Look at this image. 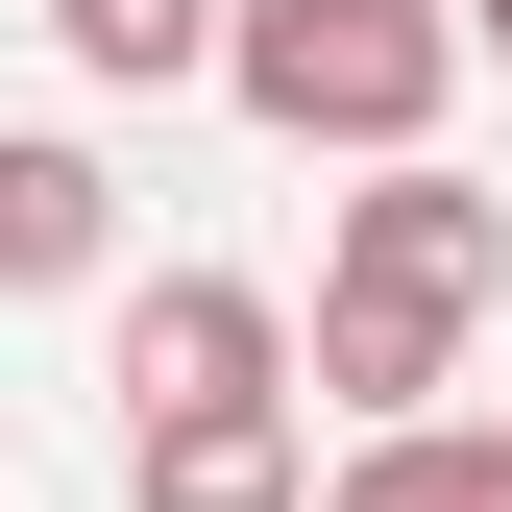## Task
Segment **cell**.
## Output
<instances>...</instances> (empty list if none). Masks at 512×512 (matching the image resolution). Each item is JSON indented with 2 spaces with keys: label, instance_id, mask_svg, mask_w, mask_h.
Instances as JSON below:
<instances>
[{
  "label": "cell",
  "instance_id": "obj_1",
  "mask_svg": "<svg viewBox=\"0 0 512 512\" xmlns=\"http://www.w3.org/2000/svg\"><path fill=\"white\" fill-rule=\"evenodd\" d=\"M488 293H512V196H464L439 147H391L342 196V244H317V391L342 415H439Z\"/></svg>",
  "mask_w": 512,
  "mask_h": 512
},
{
  "label": "cell",
  "instance_id": "obj_6",
  "mask_svg": "<svg viewBox=\"0 0 512 512\" xmlns=\"http://www.w3.org/2000/svg\"><path fill=\"white\" fill-rule=\"evenodd\" d=\"M317 512H512V439H464V415H366L342 464H317Z\"/></svg>",
  "mask_w": 512,
  "mask_h": 512
},
{
  "label": "cell",
  "instance_id": "obj_5",
  "mask_svg": "<svg viewBox=\"0 0 512 512\" xmlns=\"http://www.w3.org/2000/svg\"><path fill=\"white\" fill-rule=\"evenodd\" d=\"M122 269V171L74 122H0V293H98Z\"/></svg>",
  "mask_w": 512,
  "mask_h": 512
},
{
  "label": "cell",
  "instance_id": "obj_2",
  "mask_svg": "<svg viewBox=\"0 0 512 512\" xmlns=\"http://www.w3.org/2000/svg\"><path fill=\"white\" fill-rule=\"evenodd\" d=\"M220 98L269 122V147L391 171V147H439V98H464V0H244V25H220Z\"/></svg>",
  "mask_w": 512,
  "mask_h": 512
},
{
  "label": "cell",
  "instance_id": "obj_7",
  "mask_svg": "<svg viewBox=\"0 0 512 512\" xmlns=\"http://www.w3.org/2000/svg\"><path fill=\"white\" fill-rule=\"evenodd\" d=\"M220 25H244V0H49V49H74V74H122V98L220 74Z\"/></svg>",
  "mask_w": 512,
  "mask_h": 512
},
{
  "label": "cell",
  "instance_id": "obj_3",
  "mask_svg": "<svg viewBox=\"0 0 512 512\" xmlns=\"http://www.w3.org/2000/svg\"><path fill=\"white\" fill-rule=\"evenodd\" d=\"M196 391H293V317L244 269H147L122 293V415H196Z\"/></svg>",
  "mask_w": 512,
  "mask_h": 512
},
{
  "label": "cell",
  "instance_id": "obj_4",
  "mask_svg": "<svg viewBox=\"0 0 512 512\" xmlns=\"http://www.w3.org/2000/svg\"><path fill=\"white\" fill-rule=\"evenodd\" d=\"M122 512H317V439H293V391H196V415H147Z\"/></svg>",
  "mask_w": 512,
  "mask_h": 512
},
{
  "label": "cell",
  "instance_id": "obj_8",
  "mask_svg": "<svg viewBox=\"0 0 512 512\" xmlns=\"http://www.w3.org/2000/svg\"><path fill=\"white\" fill-rule=\"evenodd\" d=\"M464 49H512V0H464Z\"/></svg>",
  "mask_w": 512,
  "mask_h": 512
}]
</instances>
